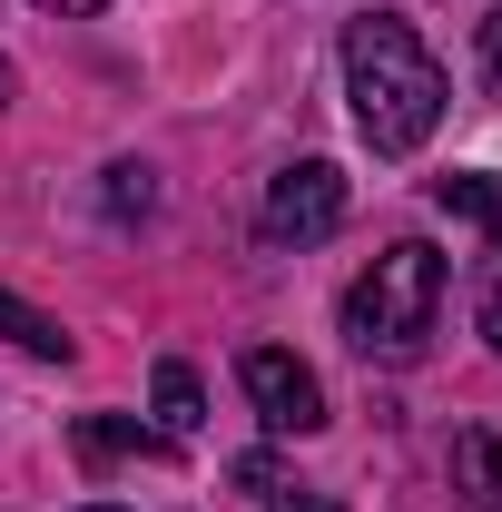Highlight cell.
<instances>
[{"instance_id":"7c38bea8","label":"cell","mask_w":502,"mask_h":512,"mask_svg":"<svg viewBox=\"0 0 502 512\" xmlns=\"http://www.w3.org/2000/svg\"><path fill=\"white\" fill-rule=\"evenodd\" d=\"M266 512H345V503H335V493H276Z\"/></svg>"},{"instance_id":"4fadbf2b","label":"cell","mask_w":502,"mask_h":512,"mask_svg":"<svg viewBox=\"0 0 502 512\" xmlns=\"http://www.w3.org/2000/svg\"><path fill=\"white\" fill-rule=\"evenodd\" d=\"M483 335H493V355H502V286L483 296Z\"/></svg>"},{"instance_id":"5bb4252c","label":"cell","mask_w":502,"mask_h":512,"mask_svg":"<svg viewBox=\"0 0 502 512\" xmlns=\"http://www.w3.org/2000/svg\"><path fill=\"white\" fill-rule=\"evenodd\" d=\"M40 10H69V20H89V10H109V0H40Z\"/></svg>"},{"instance_id":"30bf717a","label":"cell","mask_w":502,"mask_h":512,"mask_svg":"<svg viewBox=\"0 0 502 512\" xmlns=\"http://www.w3.org/2000/svg\"><path fill=\"white\" fill-rule=\"evenodd\" d=\"M158 434H168V444L197 434V375L188 365H158Z\"/></svg>"},{"instance_id":"2e32d148","label":"cell","mask_w":502,"mask_h":512,"mask_svg":"<svg viewBox=\"0 0 502 512\" xmlns=\"http://www.w3.org/2000/svg\"><path fill=\"white\" fill-rule=\"evenodd\" d=\"M89 512H119V503H89Z\"/></svg>"},{"instance_id":"9c48e42d","label":"cell","mask_w":502,"mask_h":512,"mask_svg":"<svg viewBox=\"0 0 502 512\" xmlns=\"http://www.w3.org/2000/svg\"><path fill=\"white\" fill-rule=\"evenodd\" d=\"M99 207H109V227H138V217L158 207V178H148L138 158H119V168L99 178Z\"/></svg>"},{"instance_id":"8fae6325","label":"cell","mask_w":502,"mask_h":512,"mask_svg":"<svg viewBox=\"0 0 502 512\" xmlns=\"http://www.w3.org/2000/svg\"><path fill=\"white\" fill-rule=\"evenodd\" d=\"M483 79L502 89V10H483Z\"/></svg>"},{"instance_id":"3957f363","label":"cell","mask_w":502,"mask_h":512,"mask_svg":"<svg viewBox=\"0 0 502 512\" xmlns=\"http://www.w3.org/2000/svg\"><path fill=\"white\" fill-rule=\"evenodd\" d=\"M256 227H266L276 247H315V237H335V227H345V168H335V158H296V168H276Z\"/></svg>"},{"instance_id":"7a4b0ae2","label":"cell","mask_w":502,"mask_h":512,"mask_svg":"<svg viewBox=\"0 0 502 512\" xmlns=\"http://www.w3.org/2000/svg\"><path fill=\"white\" fill-rule=\"evenodd\" d=\"M434 316H443V256L424 237L384 247L355 286H345V345L375 355V365H414L434 345Z\"/></svg>"},{"instance_id":"277c9868","label":"cell","mask_w":502,"mask_h":512,"mask_svg":"<svg viewBox=\"0 0 502 512\" xmlns=\"http://www.w3.org/2000/svg\"><path fill=\"white\" fill-rule=\"evenodd\" d=\"M237 384H247V404H256L266 434H315V424H325V384H315V365H296L286 345H247V355H237Z\"/></svg>"},{"instance_id":"ba28073f","label":"cell","mask_w":502,"mask_h":512,"mask_svg":"<svg viewBox=\"0 0 502 512\" xmlns=\"http://www.w3.org/2000/svg\"><path fill=\"white\" fill-rule=\"evenodd\" d=\"M0 335H10L20 355H69L60 316H40V306H30V296H10V286H0Z\"/></svg>"},{"instance_id":"9a60e30c","label":"cell","mask_w":502,"mask_h":512,"mask_svg":"<svg viewBox=\"0 0 502 512\" xmlns=\"http://www.w3.org/2000/svg\"><path fill=\"white\" fill-rule=\"evenodd\" d=\"M10 89H20V79H10V60H0V109H10Z\"/></svg>"},{"instance_id":"8992f818","label":"cell","mask_w":502,"mask_h":512,"mask_svg":"<svg viewBox=\"0 0 502 512\" xmlns=\"http://www.w3.org/2000/svg\"><path fill=\"white\" fill-rule=\"evenodd\" d=\"M79 463H119V453H178L168 434H138V414H79Z\"/></svg>"},{"instance_id":"52a82bcc","label":"cell","mask_w":502,"mask_h":512,"mask_svg":"<svg viewBox=\"0 0 502 512\" xmlns=\"http://www.w3.org/2000/svg\"><path fill=\"white\" fill-rule=\"evenodd\" d=\"M453 473H463L473 512H502V434H463L453 444Z\"/></svg>"},{"instance_id":"5b68a950","label":"cell","mask_w":502,"mask_h":512,"mask_svg":"<svg viewBox=\"0 0 502 512\" xmlns=\"http://www.w3.org/2000/svg\"><path fill=\"white\" fill-rule=\"evenodd\" d=\"M434 207L443 217H463V227H483L502 256V168H463V178H434Z\"/></svg>"},{"instance_id":"6da1fadb","label":"cell","mask_w":502,"mask_h":512,"mask_svg":"<svg viewBox=\"0 0 502 512\" xmlns=\"http://www.w3.org/2000/svg\"><path fill=\"white\" fill-rule=\"evenodd\" d=\"M345 99H355V128L375 158H414L453 89H443V60L414 40V20L365 10V20H345Z\"/></svg>"}]
</instances>
